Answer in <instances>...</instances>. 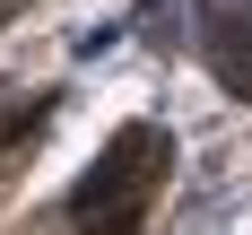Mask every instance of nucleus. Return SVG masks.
Instances as JSON below:
<instances>
[{
	"instance_id": "nucleus-1",
	"label": "nucleus",
	"mask_w": 252,
	"mask_h": 235,
	"mask_svg": "<svg viewBox=\"0 0 252 235\" xmlns=\"http://www.w3.org/2000/svg\"><path fill=\"white\" fill-rule=\"evenodd\" d=\"M157 166H174V139L157 122H122L113 148L96 157V174L70 192V218H96V235H130L139 227V201H148Z\"/></svg>"
},
{
	"instance_id": "nucleus-2",
	"label": "nucleus",
	"mask_w": 252,
	"mask_h": 235,
	"mask_svg": "<svg viewBox=\"0 0 252 235\" xmlns=\"http://www.w3.org/2000/svg\"><path fill=\"white\" fill-rule=\"evenodd\" d=\"M44 113H52V96H35V104H0V148H18V139L44 122Z\"/></svg>"
}]
</instances>
